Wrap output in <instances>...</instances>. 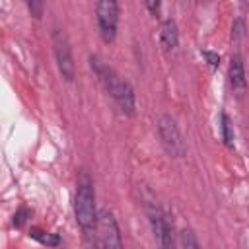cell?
Wrapping results in <instances>:
<instances>
[{"instance_id": "cell-1", "label": "cell", "mask_w": 249, "mask_h": 249, "mask_svg": "<svg viewBox=\"0 0 249 249\" xmlns=\"http://www.w3.org/2000/svg\"><path fill=\"white\" fill-rule=\"evenodd\" d=\"M89 66L95 72L97 80L107 89V93L115 99V103L119 105V109L124 115H130L132 117L136 113V99H134L132 86L126 80H123L111 66H107L105 62H101L97 56H89Z\"/></svg>"}, {"instance_id": "cell-2", "label": "cell", "mask_w": 249, "mask_h": 249, "mask_svg": "<svg viewBox=\"0 0 249 249\" xmlns=\"http://www.w3.org/2000/svg\"><path fill=\"white\" fill-rule=\"evenodd\" d=\"M74 214L78 226L84 233H89L97 228V210H95V189L89 173L82 169L76 177V196H74Z\"/></svg>"}, {"instance_id": "cell-3", "label": "cell", "mask_w": 249, "mask_h": 249, "mask_svg": "<svg viewBox=\"0 0 249 249\" xmlns=\"http://www.w3.org/2000/svg\"><path fill=\"white\" fill-rule=\"evenodd\" d=\"M158 134H160V140H161V144L169 156H173V158L185 156L187 146H185V140L179 132V126L171 115H161L158 119Z\"/></svg>"}, {"instance_id": "cell-4", "label": "cell", "mask_w": 249, "mask_h": 249, "mask_svg": "<svg viewBox=\"0 0 249 249\" xmlns=\"http://www.w3.org/2000/svg\"><path fill=\"white\" fill-rule=\"evenodd\" d=\"M95 16L103 43H113L119 29V4L115 0H101L95 6Z\"/></svg>"}, {"instance_id": "cell-5", "label": "cell", "mask_w": 249, "mask_h": 249, "mask_svg": "<svg viewBox=\"0 0 249 249\" xmlns=\"http://www.w3.org/2000/svg\"><path fill=\"white\" fill-rule=\"evenodd\" d=\"M53 47H54V58H56V66H58L60 76L66 82H72L74 76H76V66H74V58H72L70 41H68V37L62 29H54Z\"/></svg>"}, {"instance_id": "cell-6", "label": "cell", "mask_w": 249, "mask_h": 249, "mask_svg": "<svg viewBox=\"0 0 249 249\" xmlns=\"http://www.w3.org/2000/svg\"><path fill=\"white\" fill-rule=\"evenodd\" d=\"M150 224H152V231H154L158 249H175L173 222L160 206H154L150 210Z\"/></svg>"}, {"instance_id": "cell-7", "label": "cell", "mask_w": 249, "mask_h": 249, "mask_svg": "<svg viewBox=\"0 0 249 249\" xmlns=\"http://www.w3.org/2000/svg\"><path fill=\"white\" fill-rule=\"evenodd\" d=\"M97 230L101 237V249H123V239H121L117 220L109 210H103L99 214Z\"/></svg>"}, {"instance_id": "cell-8", "label": "cell", "mask_w": 249, "mask_h": 249, "mask_svg": "<svg viewBox=\"0 0 249 249\" xmlns=\"http://www.w3.org/2000/svg\"><path fill=\"white\" fill-rule=\"evenodd\" d=\"M230 86L235 95H243L247 88V78H245V66L239 54H233L230 58Z\"/></svg>"}, {"instance_id": "cell-9", "label": "cell", "mask_w": 249, "mask_h": 249, "mask_svg": "<svg viewBox=\"0 0 249 249\" xmlns=\"http://www.w3.org/2000/svg\"><path fill=\"white\" fill-rule=\"evenodd\" d=\"M160 43L165 51H173L179 43V29L173 19H165L160 27Z\"/></svg>"}, {"instance_id": "cell-10", "label": "cell", "mask_w": 249, "mask_h": 249, "mask_svg": "<svg viewBox=\"0 0 249 249\" xmlns=\"http://www.w3.org/2000/svg\"><path fill=\"white\" fill-rule=\"evenodd\" d=\"M29 235H31L33 239H37L39 243L47 245V247H58V245H60V237H58L56 233H49V231H43V230H39V228H31V230H29Z\"/></svg>"}, {"instance_id": "cell-11", "label": "cell", "mask_w": 249, "mask_h": 249, "mask_svg": "<svg viewBox=\"0 0 249 249\" xmlns=\"http://www.w3.org/2000/svg\"><path fill=\"white\" fill-rule=\"evenodd\" d=\"M220 130H222V140H224V144L228 146V148H233V124H231V119L226 115V113H222V117H220Z\"/></svg>"}, {"instance_id": "cell-12", "label": "cell", "mask_w": 249, "mask_h": 249, "mask_svg": "<svg viewBox=\"0 0 249 249\" xmlns=\"http://www.w3.org/2000/svg\"><path fill=\"white\" fill-rule=\"evenodd\" d=\"M181 249H200V243L195 235L193 230H183L181 231Z\"/></svg>"}, {"instance_id": "cell-13", "label": "cell", "mask_w": 249, "mask_h": 249, "mask_svg": "<svg viewBox=\"0 0 249 249\" xmlns=\"http://www.w3.org/2000/svg\"><path fill=\"white\" fill-rule=\"evenodd\" d=\"M27 216H31V212L27 210V208H19L16 214H14V226H23V222L27 220Z\"/></svg>"}, {"instance_id": "cell-14", "label": "cell", "mask_w": 249, "mask_h": 249, "mask_svg": "<svg viewBox=\"0 0 249 249\" xmlns=\"http://www.w3.org/2000/svg\"><path fill=\"white\" fill-rule=\"evenodd\" d=\"M27 8H29L31 16H35V18H41L43 16V4L41 2H29Z\"/></svg>"}, {"instance_id": "cell-15", "label": "cell", "mask_w": 249, "mask_h": 249, "mask_svg": "<svg viewBox=\"0 0 249 249\" xmlns=\"http://www.w3.org/2000/svg\"><path fill=\"white\" fill-rule=\"evenodd\" d=\"M202 54L206 56V60H208V64H210L212 68H218V66H220V56H218V54H214V53H210V51H204Z\"/></svg>"}, {"instance_id": "cell-16", "label": "cell", "mask_w": 249, "mask_h": 249, "mask_svg": "<svg viewBox=\"0 0 249 249\" xmlns=\"http://www.w3.org/2000/svg\"><path fill=\"white\" fill-rule=\"evenodd\" d=\"M231 35H233L235 39H237V37H243V21H239V19H237V21L233 23V29H231Z\"/></svg>"}, {"instance_id": "cell-17", "label": "cell", "mask_w": 249, "mask_h": 249, "mask_svg": "<svg viewBox=\"0 0 249 249\" xmlns=\"http://www.w3.org/2000/svg\"><path fill=\"white\" fill-rule=\"evenodd\" d=\"M84 249H97L95 239H93V237H89L88 233H86V237H84Z\"/></svg>"}, {"instance_id": "cell-18", "label": "cell", "mask_w": 249, "mask_h": 249, "mask_svg": "<svg viewBox=\"0 0 249 249\" xmlns=\"http://www.w3.org/2000/svg\"><path fill=\"white\" fill-rule=\"evenodd\" d=\"M146 8L154 14V16H158L160 14V8H161V4L160 2H146Z\"/></svg>"}]
</instances>
